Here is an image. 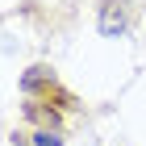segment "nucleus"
Masks as SVG:
<instances>
[{
	"label": "nucleus",
	"mask_w": 146,
	"mask_h": 146,
	"mask_svg": "<svg viewBox=\"0 0 146 146\" xmlns=\"http://www.w3.org/2000/svg\"><path fill=\"white\" fill-rule=\"evenodd\" d=\"M125 29V9H121V0H104V13H100V34H121Z\"/></svg>",
	"instance_id": "nucleus-1"
},
{
	"label": "nucleus",
	"mask_w": 146,
	"mask_h": 146,
	"mask_svg": "<svg viewBox=\"0 0 146 146\" xmlns=\"http://www.w3.org/2000/svg\"><path fill=\"white\" fill-rule=\"evenodd\" d=\"M34 146H63L58 134H34Z\"/></svg>",
	"instance_id": "nucleus-2"
}]
</instances>
